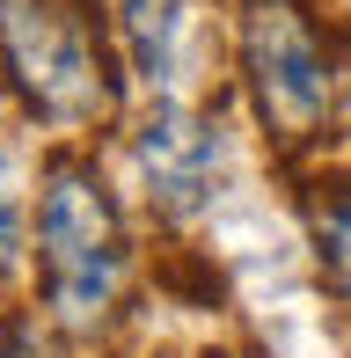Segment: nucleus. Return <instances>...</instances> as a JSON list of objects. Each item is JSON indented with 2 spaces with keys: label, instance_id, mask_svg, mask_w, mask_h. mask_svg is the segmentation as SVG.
Instances as JSON below:
<instances>
[{
  "label": "nucleus",
  "instance_id": "2",
  "mask_svg": "<svg viewBox=\"0 0 351 358\" xmlns=\"http://www.w3.org/2000/svg\"><path fill=\"white\" fill-rule=\"evenodd\" d=\"M0 73L29 117L81 132L110 110V73L95 59L81 0H0Z\"/></svg>",
  "mask_w": 351,
  "mask_h": 358
},
{
  "label": "nucleus",
  "instance_id": "6",
  "mask_svg": "<svg viewBox=\"0 0 351 358\" xmlns=\"http://www.w3.org/2000/svg\"><path fill=\"white\" fill-rule=\"evenodd\" d=\"M308 234H315V256H322L329 285L351 292V183H315L308 190Z\"/></svg>",
  "mask_w": 351,
  "mask_h": 358
},
{
  "label": "nucleus",
  "instance_id": "9",
  "mask_svg": "<svg viewBox=\"0 0 351 358\" xmlns=\"http://www.w3.org/2000/svg\"><path fill=\"white\" fill-rule=\"evenodd\" d=\"M205 358H242V351H205Z\"/></svg>",
  "mask_w": 351,
  "mask_h": 358
},
{
  "label": "nucleus",
  "instance_id": "8",
  "mask_svg": "<svg viewBox=\"0 0 351 358\" xmlns=\"http://www.w3.org/2000/svg\"><path fill=\"white\" fill-rule=\"evenodd\" d=\"M0 358H52V344L29 315H0Z\"/></svg>",
  "mask_w": 351,
  "mask_h": 358
},
{
  "label": "nucleus",
  "instance_id": "1",
  "mask_svg": "<svg viewBox=\"0 0 351 358\" xmlns=\"http://www.w3.org/2000/svg\"><path fill=\"white\" fill-rule=\"evenodd\" d=\"M124 220L117 198L103 190L95 161L81 154H52L37 176V285L52 322L66 329H103L117 315V292H124Z\"/></svg>",
  "mask_w": 351,
  "mask_h": 358
},
{
  "label": "nucleus",
  "instance_id": "7",
  "mask_svg": "<svg viewBox=\"0 0 351 358\" xmlns=\"http://www.w3.org/2000/svg\"><path fill=\"white\" fill-rule=\"evenodd\" d=\"M22 271V198H15L8 169H0V285Z\"/></svg>",
  "mask_w": 351,
  "mask_h": 358
},
{
  "label": "nucleus",
  "instance_id": "3",
  "mask_svg": "<svg viewBox=\"0 0 351 358\" xmlns=\"http://www.w3.org/2000/svg\"><path fill=\"white\" fill-rule=\"evenodd\" d=\"M242 73H249L264 132L278 146H300L322 132L337 66H329L322 29L300 0H242Z\"/></svg>",
  "mask_w": 351,
  "mask_h": 358
},
{
  "label": "nucleus",
  "instance_id": "5",
  "mask_svg": "<svg viewBox=\"0 0 351 358\" xmlns=\"http://www.w3.org/2000/svg\"><path fill=\"white\" fill-rule=\"evenodd\" d=\"M117 15V37L132 52V73L147 88H169L176 80V52H183V22H190V0H110Z\"/></svg>",
  "mask_w": 351,
  "mask_h": 358
},
{
  "label": "nucleus",
  "instance_id": "4",
  "mask_svg": "<svg viewBox=\"0 0 351 358\" xmlns=\"http://www.w3.org/2000/svg\"><path fill=\"white\" fill-rule=\"evenodd\" d=\"M132 161L147 176V198L162 213H198L213 198V169H220V132L183 103H154V117L132 132Z\"/></svg>",
  "mask_w": 351,
  "mask_h": 358
}]
</instances>
